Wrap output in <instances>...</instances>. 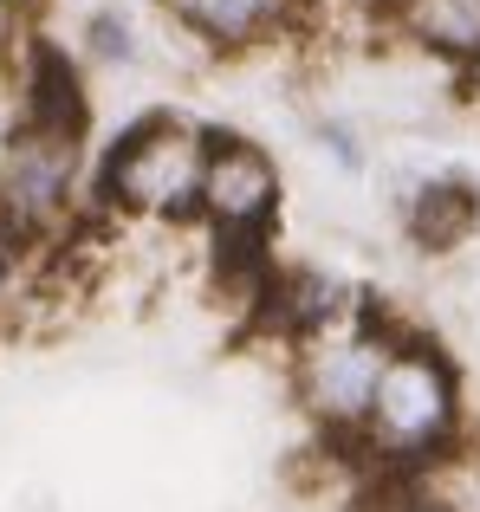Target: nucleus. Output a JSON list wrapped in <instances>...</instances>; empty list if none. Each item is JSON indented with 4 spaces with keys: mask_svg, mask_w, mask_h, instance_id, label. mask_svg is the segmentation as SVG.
<instances>
[{
    "mask_svg": "<svg viewBox=\"0 0 480 512\" xmlns=\"http://www.w3.org/2000/svg\"><path fill=\"white\" fill-rule=\"evenodd\" d=\"M377 422L390 428L396 441H429V435H442L448 428V370L435 357H390L383 363V376H377Z\"/></svg>",
    "mask_w": 480,
    "mask_h": 512,
    "instance_id": "2",
    "label": "nucleus"
},
{
    "mask_svg": "<svg viewBox=\"0 0 480 512\" xmlns=\"http://www.w3.org/2000/svg\"><path fill=\"white\" fill-rule=\"evenodd\" d=\"M182 13H189L208 39L240 46V39H253L260 26H273L279 13H286V0H182Z\"/></svg>",
    "mask_w": 480,
    "mask_h": 512,
    "instance_id": "6",
    "label": "nucleus"
},
{
    "mask_svg": "<svg viewBox=\"0 0 480 512\" xmlns=\"http://www.w3.org/2000/svg\"><path fill=\"white\" fill-rule=\"evenodd\" d=\"M26 130H78V72L65 65L59 46H33V72H26Z\"/></svg>",
    "mask_w": 480,
    "mask_h": 512,
    "instance_id": "5",
    "label": "nucleus"
},
{
    "mask_svg": "<svg viewBox=\"0 0 480 512\" xmlns=\"http://www.w3.org/2000/svg\"><path fill=\"white\" fill-rule=\"evenodd\" d=\"M65 169H72V137L59 130H26L7 150V214H46L65 195Z\"/></svg>",
    "mask_w": 480,
    "mask_h": 512,
    "instance_id": "3",
    "label": "nucleus"
},
{
    "mask_svg": "<svg viewBox=\"0 0 480 512\" xmlns=\"http://www.w3.org/2000/svg\"><path fill=\"white\" fill-rule=\"evenodd\" d=\"M202 195H208V208H215L221 221L253 227L266 208H273V163H266L260 150H247V143H228V150L208 163Z\"/></svg>",
    "mask_w": 480,
    "mask_h": 512,
    "instance_id": "4",
    "label": "nucleus"
},
{
    "mask_svg": "<svg viewBox=\"0 0 480 512\" xmlns=\"http://www.w3.org/2000/svg\"><path fill=\"white\" fill-rule=\"evenodd\" d=\"M208 163H202V143L189 130H143V137L124 143V156H111V188L124 201H150V208H169V201H189L202 195Z\"/></svg>",
    "mask_w": 480,
    "mask_h": 512,
    "instance_id": "1",
    "label": "nucleus"
},
{
    "mask_svg": "<svg viewBox=\"0 0 480 512\" xmlns=\"http://www.w3.org/2000/svg\"><path fill=\"white\" fill-rule=\"evenodd\" d=\"M474 221V195L468 188H429V201L416 208V234L429 240V247H448V240H461Z\"/></svg>",
    "mask_w": 480,
    "mask_h": 512,
    "instance_id": "7",
    "label": "nucleus"
}]
</instances>
